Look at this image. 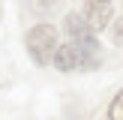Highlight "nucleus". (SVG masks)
Wrapping results in <instances>:
<instances>
[{"mask_svg": "<svg viewBox=\"0 0 123 120\" xmlns=\"http://www.w3.org/2000/svg\"><path fill=\"white\" fill-rule=\"evenodd\" d=\"M108 120H123V90L114 96L111 105H108Z\"/></svg>", "mask_w": 123, "mask_h": 120, "instance_id": "39448f33", "label": "nucleus"}, {"mask_svg": "<svg viewBox=\"0 0 123 120\" xmlns=\"http://www.w3.org/2000/svg\"><path fill=\"white\" fill-rule=\"evenodd\" d=\"M54 66L60 72H75V69H87V66L96 63V54H87L84 48H78L75 42H66V45H57L54 51Z\"/></svg>", "mask_w": 123, "mask_h": 120, "instance_id": "f03ea898", "label": "nucleus"}, {"mask_svg": "<svg viewBox=\"0 0 123 120\" xmlns=\"http://www.w3.org/2000/svg\"><path fill=\"white\" fill-rule=\"evenodd\" d=\"M87 3H111V0H87Z\"/></svg>", "mask_w": 123, "mask_h": 120, "instance_id": "0eeeda50", "label": "nucleus"}, {"mask_svg": "<svg viewBox=\"0 0 123 120\" xmlns=\"http://www.w3.org/2000/svg\"><path fill=\"white\" fill-rule=\"evenodd\" d=\"M111 39H114V45L123 48V18H117V21H114V27H111Z\"/></svg>", "mask_w": 123, "mask_h": 120, "instance_id": "423d86ee", "label": "nucleus"}, {"mask_svg": "<svg viewBox=\"0 0 123 120\" xmlns=\"http://www.w3.org/2000/svg\"><path fill=\"white\" fill-rule=\"evenodd\" d=\"M84 18H87V24L96 30H102L108 21H111V3H87V9H84Z\"/></svg>", "mask_w": 123, "mask_h": 120, "instance_id": "20e7f679", "label": "nucleus"}, {"mask_svg": "<svg viewBox=\"0 0 123 120\" xmlns=\"http://www.w3.org/2000/svg\"><path fill=\"white\" fill-rule=\"evenodd\" d=\"M27 51H30V57L39 66L51 63L54 51H57V30H54L51 24H36L27 33Z\"/></svg>", "mask_w": 123, "mask_h": 120, "instance_id": "f257e3e1", "label": "nucleus"}, {"mask_svg": "<svg viewBox=\"0 0 123 120\" xmlns=\"http://www.w3.org/2000/svg\"><path fill=\"white\" fill-rule=\"evenodd\" d=\"M66 33H69V42H75V45L84 48L87 54H96V51H99V42H96V36H93V27L87 24L84 15L69 12V15H66Z\"/></svg>", "mask_w": 123, "mask_h": 120, "instance_id": "7ed1b4c3", "label": "nucleus"}]
</instances>
